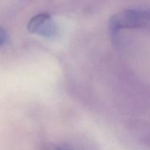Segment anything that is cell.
Here are the masks:
<instances>
[{"label": "cell", "instance_id": "6da1fadb", "mask_svg": "<svg viewBox=\"0 0 150 150\" xmlns=\"http://www.w3.org/2000/svg\"><path fill=\"white\" fill-rule=\"evenodd\" d=\"M150 29V10H125L116 13L109 20L112 40L116 41L121 29Z\"/></svg>", "mask_w": 150, "mask_h": 150}, {"label": "cell", "instance_id": "7a4b0ae2", "mask_svg": "<svg viewBox=\"0 0 150 150\" xmlns=\"http://www.w3.org/2000/svg\"><path fill=\"white\" fill-rule=\"evenodd\" d=\"M29 32L41 35L45 38H51L56 33V26L48 13H43L33 16L27 24Z\"/></svg>", "mask_w": 150, "mask_h": 150}, {"label": "cell", "instance_id": "3957f363", "mask_svg": "<svg viewBox=\"0 0 150 150\" xmlns=\"http://www.w3.org/2000/svg\"><path fill=\"white\" fill-rule=\"evenodd\" d=\"M6 40V34L4 29L0 27V47L4 43Z\"/></svg>", "mask_w": 150, "mask_h": 150}, {"label": "cell", "instance_id": "277c9868", "mask_svg": "<svg viewBox=\"0 0 150 150\" xmlns=\"http://www.w3.org/2000/svg\"><path fill=\"white\" fill-rule=\"evenodd\" d=\"M57 150H66V149H64V148H61V147H58L57 149Z\"/></svg>", "mask_w": 150, "mask_h": 150}]
</instances>
